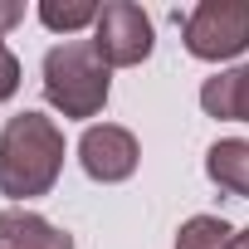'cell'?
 Returning <instances> with one entry per match:
<instances>
[{
    "mask_svg": "<svg viewBox=\"0 0 249 249\" xmlns=\"http://www.w3.org/2000/svg\"><path fill=\"white\" fill-rule=\"evenodd\" d=\"M44 98L64 117H98L107 103V64L93 39H64L44 54Z\"/></svg>",
    "mask_w": 249,
    "mask_h": 249,
    "instance_id": "2",
    "label": "cell"
},
{
    "mask_svg": "<svg viewBox=\"0 0 249 249\" xmlns=\"http://www.w3.org/2000/svg\"><path fill=\"white\" fill-rule=\"evenodd\" d=\"M0 249H73V239L44 215L10 205V210H0Z\"/></svg>",
    "mask_w": 249,
    "mask_h": 249,
    "instance_id": "6",
    "label": "cell"
},
{
    "mask_svg": "<svg viewBox=\"0 0 249 249\" xmlns=\"http://www.w3.org/2000/svg\"><path fill=\"white\" fill-rule=\"evenodd\" d=\"M230 239H234V230L220 215H196V220L181 225L176 249H230Z\"/></svg>",
    "mask_w": 249,
    "mask_h": 249,
    "instance_id": "9",
    "label": "cell"
},
{
    "mask_svg": "<svg viewBox=\"0 0 249 249\" xmlns=\"http://www.w3.org/2000/svg\"><path fill=\"white\" fill-rule=\"evenodd\" d=\"M137 137L127 127H112V122H103V127H88L78 137V161L93 181L112 186V181H127L137 171Z\"/></svg>",
    "mask_w": 249,
    "mask_h": 249,
    "instance_id": "5",
    "label": "cell"
},
{
    "mask_svg": "<svg viewBox=\"0 0 249 249\" xmlns=\"http://www.w3.org/2000/svg\"><path fill=\"white\" fill-rule=\"evenodd\" d=\"M200 107H205L210 117H220V122H249V64L205 78Z\"/></svg>",
    "mask_w": 249,
    "mask_h": 249,
    "instance_id": "7",
    "label": "cell"
},
{
    "mask_svg": "<svg viewBox=\"0 0 249 249\" xmlns=\"http://www.w3.org/2000/svg\"><path fill=\"white\" fill-rule=\"evenodd\" d=\"M20 20H25V5L5 0V5H0V30H10V25H20Z\"/></svg>",
    "mask_w": 249,
    "mask_h": 249,
    "instance_id": "12",
    "label": "cell"
},
{
    "mask_svg": "<svg viewBox=\"0 0 249 249\" xmlns=\"http://www.w3.org/2000/svg\"><path fill=\"white\" fill-rule=\"evenodd\" d=\"M15 88H20V59L5 49V39H0V103L15 98Z\"/></svg>",
    "mask_w": 249,
    "mask_h": 249,
    "instance_id": "11",
    "label": "cell"
},
{
    "mask_svg": "<svg viewBox=\"0 0 249 249\" xmlns=\"http://www.w3.org/2000/svg\"><path fill=\"white\" fill-rule=\"evenodd\" d=\"M157 35H152V20L142 5H132V0H112V5H103L98 25H93V49L107 69H132L152 54Z\"/></svg>",
    "mask_w": 249,
    "mask_h": 249,
    "instance_id": "4",
    "label": "cell"
},
{
    "mask_svg": "<svg viewBox=\"0 0 249 249\" xmlns=\"http://www.w3.org/2000/svg\"><path fill=\"white\" fill-rule=\"evenodd\" d=\"M98 15H103V5H93V0H69V5H59V0H44L39 5V20L49 25V30H83V25H98Z\"/></svg>",
    "mask_w": 249,
    "mask_h": 249,
    "instance_id": "10",
    "label": "cell"
},
{
    "mask_svg": "<svg viewBox=\"0 0 249 249\" xmlns=\"http://www.w3.org/2000/svg\"><path fill=\"white\" fill-rule=\"evenodd\" d=\"M64 171V132L44 112H20L0 127V196L35 200L49 196Z\"/></svg>",
    "mask_w": 249,
    "mask_h": 249,
    "instance_id": "1",
    "label": "cell"
},
{
    "mask_svg": "<svg viewBox=\"0 0 249 249\" xmlns=\"http://www.w3.org/2000/svg\"><path fill=\"white\" fill-rule=\"evenodd\" d=\"M205 176H210L220 191L249 200V142H244V137L215 142V147L205 152Z\"/></svg>",
    "mask_w": 249,
    "mask_h": 249,
    "instance_id": "8",
    "label": "cell"
},
{
    "mask_svg": "<svg viewBox=\"0 0 249 249\" xmlns=\"http://www.w3.org/2000/svg\"><path fill=\"white\" fill-rule=\"evenodd\" d=\"M230 249H249V230H239V234L230 239Z\"/></svg>",
    "mask_w": 249,
    "mask_h": 249,
    "instance_id": "13",
    "label": "cell"
},
{
    "mask_svg": "<svg viewBox=\"0 0 249 249\" xmlns=\"http://www.w3.org/2000/svg\"><path fill=\"white\" fill-rule=\"evenodd\" d=\"M186 49L196 59H234L249 49V0H200L186 15Z\"/></svg>",
    "mask_w": 249,
    "mask_h": 249,
    "instance_id": "3",
    "label": "cell"
}]
</instances>
